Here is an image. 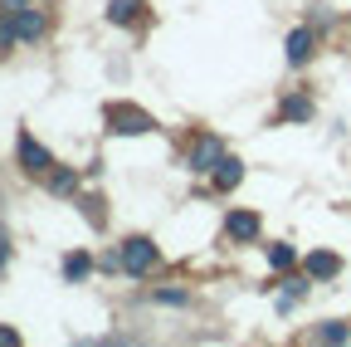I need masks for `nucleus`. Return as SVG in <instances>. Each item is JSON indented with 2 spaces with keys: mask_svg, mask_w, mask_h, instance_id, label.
Instances as JSON below:
<instances>
[{
  "mask_svg": "<svg viewBox=\"0 0 351 347\" xmlns=\"http://www.w3.org/2000/svg\"><path fill=\"white\" fill-rule=\"evenodd\" d=\"M15 34H20V39H39V34H44V15H39L34 5H25V10L15 15Z\"/></svg>",
  "mask_w": 351,
  "mask_h": 347,
  "instance_id": "nucleus-8",
  "label": "nucleus"
},
{
  "mask_svg": "<svg viewBox=\"0 0 351 347\" xmlns=\"http://www.w3.org/2000/svg\"><path fill=\"white\" fill-rule=\"evenodd\" d=\"M302 289H307L302 279H288V289H283V309H293V303L302 298Z\"/></svg>",
  "mask_w": 351,
  "mask_h": 347,
  "instance_id": "nucleus-17",
  "label": "nucleus"
},
{
  "mask_svg": "<svg viewBox=\"0 0 351 347\" xmlns=\"http://www.w3.org/2000/svg\"><path fill=\"white\" fill-rule=\"evenodd\" d=\"M25 5H34V0H0V15H20Z\"/></svg>",
  "mask_w": 351,
  "mask_h": 347,
  "instance_id": "nucleus-18",
  "label": "nucleus"
},
{
  "mask_svg": "<svg viewBox=\"0 0 351 347\" xmlns=\"http://www.w3.org/2000/svg\"><path fill=\"white\" fill-rule=\"evenodd\" d=\"M307 274H313V279H337L341 274V259L332 249H313V254H307Z\"/></svg>",
  "mask_w": 351,
  "mask_h": 347,
  "instance_id": "nucleus-7",
  "label": "nucleus"
},
{
  "mask_svg": "<svg viewBox=\"0 0 351 347\" xmlns=\"http://www.w3.org/2000/svg\"><path fill=\"white\" fill-rule=\"evenodd\" d=\"M219 161H225V142H219V137H200L195 147H191V171H215Z\"/></svg>",
  "mask_w": 351,
  "mask_h": 347,
  "instance_id": "nucleus-4",
  "label": "nucleus"
},
{
  "mask_svg": "<svg viewBox=\"0 0 351 347\" xmlns=\"http://www.w3.org/2000/svg\"><path fill=\"white\" fill-rule=\"evenodd\" d=\"M49 191H54V196L78 191V171H49Z\"/></svg>",
  "mask_w": 351,
  "mask_h": 347,
  "instance_id": "nucleus-12",
  "label": "nucleus"
},
{
  "mask_svg": "<svg viewBox=\"0 0 351 347\" xmlns=\"http://www.w3.org/2000/svg\"><path fill=\"white\" fill-rule=\"evenodd\" d=\"M108 133H117V137H142V133H152V113L147 108H137V103H108Z\"/></svg>",
  "mask_w": 351,
  "mask_h": 347,
  "instance_id": "nucleus-1",
  "label": "nucleus"
},
{
  "mask_svg": "<svg viewBox=\"0 0 351 347\" xmlns=\"http://www.w3.org/2000/svg\"><path fill=\"white\" fill-rule=\"evenodd\" d=\"M239 181H244V166H239L234 157H225V161L215 166V186H219V191H234Z\"/></svg>",
  "mask_w": 351,
  "mask_h": 347,
  "instance_id": "nucleus-9",
  "label": "nucleus"
},
{
  "mask_svg": "<svg viewBox=\"0 0 351 347\" xmlns=\"http://www.w3.org/2000/svg\"><path fill=\"white\" fill-rule=\"evenodd\" d=\"M5 259H10V245H5V230H0V269H5Z\"/></svg>",
  "mask_w": 351,
  "mask_h": 347,
  "instance_id": "nucleus-21",
  "label": "nucleus"
},
{
  "mask_svg": "<svg viewBox=\"0 0 351 347\" xmlns=\"http://www.w3.org/2000/svg\"><path fill=\"white\" fill-rule=\"evenodd\" d=\"M225 235H230V240H239V245L258 240V215H254V210H234L230 221H225Z\"/></svg>",
  "mask_w": 351,
  "mask_h": 347,
  "instance_id": "nucleus-5",
  "label": "nucleus"
},
{
  "mask_svg": "<svg viewBox=\"0 0 351 347\" xmlns=\"http://www.w3.org/2000/svg\"><path fill=\"white\" fill-rule=\"evenodd\" d=\"M317 342H351V328L346 323H322L317 328Z\"/></svg>",
  "mask_w": 351,
  "mask_h": 347,
  "instance_id": "nucleus-13",
  "label": "nucleus"
},
{
  "mask_svg": "<svg viewBox=\"0 0 351 347\" xmlns=\"http://www.w3.org/2000/svg\"><path fill=\"white\" fill-rule=\"evenodd\" d=\"M15 15H0V49H5V45H15Z\"/></svg>",
  "mask_w": 351,
  "mask_h": 347,
  "instance_id": "nucleus-16",
  "label": "nucleus"
},
{
  "mask_svg": "<svg viewBox=\"0 0 351 347\" xmlns=\"http://www.w3.org/2000/svg\"><path fill=\"white\" fill-rule=\"evenodd\" d=\"M313 45H317L313 30H293V34H288V64H293V69H302L307 59H313Z\"/></svg>",
  "mask_w": 351,
  "mask_h": 347,
  "instance_id": "nucleus-6",
  "label": "nucleus"
},
{
  "mask_svg": "<svg viewBox=\"0 0 351 347\" xmlns=\"http://www.w3.org/2000/svg\"><path fill=\"white\" fill-rule=\"evenodd\" d=\"M20 166L29 171V177H49V171H54V157H49V147H44V142H34L29 133H20Z\"/></svg>",
  "mask_w": 351,
  "mask_h": 347,
  "instance_id": "nucleus-3",
  "label": "nucleus"
},
{
  "mask_svg": "<svg viewBox=\"0 0 351 347\" xmlns=\"http://www.w3.org/2000/svg\"><path fill=\"white\" fill-rule=\"evenodd\" d=\"M152 265H156V245L147 235H132L122 245V269L127 274H152Z\"/></svg>",
  "mask_w": 351,
  "mask_h": 347,
  "instance_id": "nucleus-2",
  "label": "nucleus"
},
{
  "mask_svg": "<svg viewBox=\"0 0 351 347\" xmlns=\"http://www.w3.org/2000/svg\"><path fill=\"white\" fill-rule=\"evenodd\" d=\"M15 342H20V333H15V328H0V347H15Z\"/></svg>",
  "mask_w": 351,
  "mask_h": 347,
  "instance_id": "nucleus-20",
  "label": "nucleus"
},
{
  "mask_svg": "<svg viewBox=\"0 0 351 347\" xmlns=\"http://www.w3.org/2000/svg\"><path fill=\"white\" fill-rule=\"evenodd\" d=\"M278 113H283V122H307V117H313V103H307L302 93H288Z\"/></svg>",
  "mask_w": 351,
  "mask_h": 347,
  "instance_id": "nucleus-11",
  "label": "nucleus"
},
{
  "mask_svg": "<svg viewBox=\"0 0 351 347\" xmlns=\"http://www.w3.org/2000/svg\"><path fill=\"white\" fill-rule=\"evenodd\" d=\"M142 15V0H108V20L112 25H137Z\"/></svg>",
  "mask_w": 351,
  "mask_h": 347,
  "instance_id": "nucleus-10",
  "label": "nucleus"
},
{
  "mask_svg": "<svg viewBox=\"0 0 351 347\" xmlns=\"http://www.w3.org/2000/svg\"><path fill=\"white\" fill-rule=\"evenodd\" d=\"M88 269H93V259H88V254H69V259H64V274H69V279H83Z\"/></svg>",
  "mask_w": 351,
  "mask_h": 347,
  "instance_id": "nucleus-14",
  "label": "nucleus"
},
{
  "mask_svg": "<svg viewBox=\"0 0 351 347\" xmlns=\"http://www.w3.org/2000/svg\"><path fill=\"white\" fill-rule=\"evenodd\" d=\"M156 298H161V303H186V293H181V289H161Z\"/></svg>",
  "mask_w": 351,
  "mask_h": 347,
  "instance_id": "nucleus-19",
  "label": "nucleus"
},
{
  "mask_svg": "<svg viewBox=\"0 0 351 347\" xmlns=\"http://www.w3.org/2000/svg\"><path fill=\"white\" fill-rule=\"evenodd\" d=\"M293 259H298L293 245H274V249H269V265H274V269H293Z\"/></svg>",
  "mask_w": 351,
  "mask_h": 347,
  "instance_id": "nucleus-15",
  "label": "nucleus"
}]
</instances>
